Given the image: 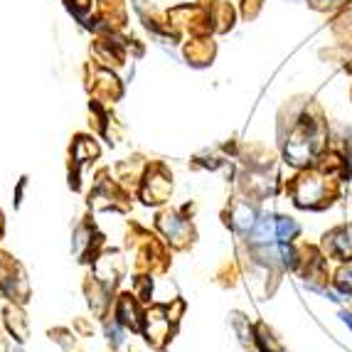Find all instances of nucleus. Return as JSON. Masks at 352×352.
I'll return each instance as SVG.
<instances>
[{
	"mask_svg": "<svg viewBox=\"0 0 352 352\" xmlns=\"http://www.w3.org/2000/svg\"><path fill=\"white\" fill-rule=\"evenodd\" d=\"M274 232H276V224L271 217H261L256 222V229H254V241L258 244H266V241L274 239Z\"/></svg>",
	"mask_w": 352,
	"mask_h": 352,
	"instance_id": "nucleus-3",
	"label": "nucleus"
},
{
	"mask_svg": "<svg viewBox=\"0 0 352 352\" xmlns=\"http://www.w3.org/2000/svg\"><path fill=\"white\" fill-rule=\"evenodd\" d=\"M256 222V219H254V210L249 205H239L236 207V212H234V224L239 229H249L252 227V224Z\"/></svg>",
	"mask_w": 352,
	"mask_h": 352,
	"instance_id": "nucleus-5",
	"label": "nucleus"
},
{
	"mask_svg": "<svg viewBox=\"0 0 352 352\" xmlns=\"http://www.w3.org/2000/svg\"><path fill=\"white\" fill-rule=\"evenodd\" d=\"M328 195V180L323 175H300L294 185V197L300 207H318Z\"/></svg>",
	"mask_w": 352,
	"mask_h": 352,
	"instance_id": "nucleus-2",
	"label": "nucleus"
},
{
	"mask_svg": "<svg viewBox=\"0 0 352 352\" xmlns=\"http://www.w3.org/2000/svg\"><path fill=\"white\" fill-rule=\"evenodd\" d=\"M342 320H345V323L352 328V313H345V316H342Z\"/></svg>",
	"mask_w": 352,
	"mask_h": 352,
	"instance_id": "nucleus-8",
	"label": "nucleus"
},
{
	"mask_svg": "<svg viewBox=\"0 0 352 352\" xmlns=\"http://www.w3.org/2000/svg\"><path fill=\"white\" fill-rule=\"evenodd\" d=\"M276 234H278V239H281L283 244H288V241L298 234V224H296L294 219H278V222H276Z\"/></svg>",
	"mask_w": 352,
	"mask_h": 352,
	"instance_id": "nucleus-4",
	"label": "nucleus"
},
{
	"mask_svg": "<svg viewBox=\"0 0 352 352\" xmlns=\"http://www.w3.org/2000/svg\"><path fill=\"white\" fill-rule=\"evenodd\" d=\"M318 131L313 129V124H300L298 129L294 131V135L288 138L286 143V158L291 165H305L311 163L313 155H316L318 148Z\"/></svg>",
	"mask_w": 352,
	"mask_h": 352,
	"instance_id": "nucleus-1",
	"label": "nucleus"
},
{
	"mask_svg": "<svg viewBox=\"0 0 352 352\" xmlns=\"http://www.w3.org/2000/svg\"><path fill=\"white\" fill-rule=\"evenodd\" d=\"M256 342H258V347H261V352H281V347H278L276 340H274V338H271V335L266 333L264 325H258Z\"/></svg>",
	"mask_w": 352,
	"mask_h": 352,
	"instance_id": "nucleus-6",
	"label": "nucleus"
},
{
	"mask_svg": "<svg viewBox=\"0 0 352 352\" xmlns=\"http://www.w3.org/2000/svg\"><path fill=\"white\" fill-rule=\"evenodd\" d=\"M338 286H340V291L352 296V266H347V269H342L338 274Z\"/></svg>",
	"mask_w": 352,
	"mask_h": 352,
	"instance_id": "nucleus-7",
	"label": "nucleus"
}]
</instances>
